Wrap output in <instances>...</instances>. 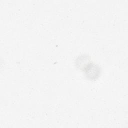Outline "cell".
Here are the masks:
<instances>
[{
    "label": "cell",
    "instance_id": "6da1fadb",
    "mask_svg": "<svg viewBox=\"0 0 128 128\" xmlns=\"http://www.w3.org/2000/svg\"><path fill=\"white\" fill-rule=\"evenodd\" d=\"M85 76L89 80H97L102 73L101 68L97 64L92 62L86 64L82 70Z\"/></svg>",
    "mask_w": 128,
    "mask_h": 128
},
{
    "label": "cell",
    "instance_id": "7a4b0ae2",
    "mask_svg": "<svg viewBox=\"0 0 128 128\" xmlns=\"http://www.w3.org/2000/svg\"><path fill=\"white\" fill-rule=\"evenodd\" d=\"M90 62V56L88 54H82L78 56L76 60L75 64L78 68L82 70Z\"/></svg>",
    "mask_w": 128,
    "mask_h": 128
}]
</instances>
